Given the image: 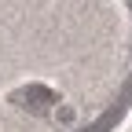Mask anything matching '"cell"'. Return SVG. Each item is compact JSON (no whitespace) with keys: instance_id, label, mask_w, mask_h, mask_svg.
<instances>
[{"instance_id":"cell-1","label":"cell","mask_w":132,"mask_h":132,"mask_svg":"<svg viewBox=\"0 0 132 132\" xmlns=\"http://www.w3.org/2000/svg\"><path fill=\"white\" fill-rule=\"evenodd\" d=\"M15 99H33L29 106H33V110H44V103H40V99H48V103H52L55 95L48 92V88H37V85H33V88H26V92H15Z\"/></svg>"}]
</instances>
